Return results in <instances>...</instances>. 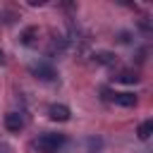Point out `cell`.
Instances as JSON below:
<instances>
[{"instance_id": "cell-1", "label": "cell", "mask_w": 153, "mask_h": 153, "mask_svg": "<svg viewBox=\"0 0 153 153\" xmlns=\"http://www.w3.org/2000/svg\"><path fill=\"white\" fill-rule=\"evenodd\" d=\"M65 143H67V136L60 134V131H45V134H41V136L33 141V146H36L41 153H60Z\"/></svg>"}, {"instance_id": "cell-2", "label": "cell", "mask_w": 153, "mask_h": 153, "mask_svg": "<svg viewBox=\"0 0 153 153\" xmlns=\"http://www.w3.org/2000/svg\"><path fill=\"white\" fill-rule=\"evenodd\" d=\"M29 72H31V76H36L38 81H55V79H57V69H55L48 60L31 62V65H29Z\"/></svg>"}, {"instance_id": "cell-3", "label": "cell", "mask_w": 153, "mask_h": 153, "mask_svg": "<svg viewBox=\"0 0 153 153\" xmlns=\"http://www.w3.org/2000/svg\"><path fill=\"white\" fill-rule=\"evenodd\" d=\"M105 98H110L115 105H122V108H134L136 105V93L131 91H115V93H105Z\"/></svg>"}, {"instance_id": "cell-4", "label": "cell", "mask_w": 153, "mask_h": 153, "mask_svg": "<svg viewBox=\"0 0 153 153\" xmlns=\"http://www.w3.org/2000/svg\"><path fill=\"white\" fill-rule=\"evenodd\" d=\"M48 117H50L53 122H67V120L72 117V112H69L67 105H62V103H53V105L48 108Z\"/></svg>"}, {"instance_id": "cell-5", "label": "cell", "mask_w": 153, "mask_h": 153, "mask_svg": "<svg viewBox=\"0 0 153 153\" xmlns=\"http://www.w3.org/2000/svg\"><path fill=\"white\" fill-rule=\"evenodd\" d=\"M22 127H24V117L19 112H7L5 115V129L7 131L17 134V131H22Z\"/></svg>"}, {"instance_id": "cell-6", "label": "cell", "mask_w": 153, "mask_h": 153, "mask_svg": "<svg viewBox=\"0 0 153 153\" xmlns=\"http://www.w3.org/2000/svg\"><path fill=\"white\" fill-rule=\"evenodd\" d=\"M38 38V26H26L22 33H19V43L22 45H33Z\"/></svg>"}, {"instance_id": "cell-7", "label": "cell", "mask_w": 153, "mask_h": 153, "mask_svg": "<svg viewBox=\"0 0 153 153\" xmlns=\"http://www.w3.org/2000/svg\"><path fill=\"white\" fill-rule=\"evenodd\" d=\"M117 81H122V84H139V74L134 72V69H122V72H117V76H115Z\"/></svg>"}, {"instance_id": "cell-8", "label": "cell", "mask_w": 153, "mask_h": 153, "mask_svg": "<svg viewBox=\"0 0 153 153\" xmlns=\"http://www.w3.org/2000/svg\"><path fill=\"white\" fill-rule=\"evenodd\" d=\"M93 60H96L98 65H115V62H117V57H115L112 53H108V50H98V53H93Z\"/></svg>"}, {"instance_id": "cell-9", "label": "cell", "mask_w": 153, "mask_h": 153, "mask_svg": "<svg viewBox=\"0 0 153 153\" xmlns=\"http://www.w3.org/2000/svg\"><path fill=\"white\" fill-rule=\"evenodd\" d=\"M136 134H139V139H141V141H146V139L153 134V120H143V122L139 124Z\"/></svg>"}, {"instance_id": "cell-10", "label": "cell", "mask_w": 153, "mask_h": 153, "mask_svg": "<svg viewBox=\"0 0 153 153\" xmlns=\"http://www.w3.org/2000/svg\"><path fill=\"white\" fill-rule=\"evenodd\" d=\"M0 153H12L10 143H7V141H2V139H0Z\"/></svg>"}, {"instance_id": "cell-11", "label": "cell", "mask_w": 153, "mask_h": 153, "mask_svg": "<svg viewBox=\"0 0 153 153\" xmlns=\"http://www.w3.org/2000/svg\"><path fill=\"white\" fill-rule=\"evenodd\" d=\"M117 41H120V43H129L131 38H129V33H124V31H122V33H117Z\"/></svg>"}, {"instance_id": "cell-12", "label": "cell", "mask_w": 153, "mask_h": 153, "mask_svg": "<svg viewBox=\"0 0 153 153\" xmlns=\"http://www.w3.org/2000/svg\"><path fill=\"white\" fill-rule=\"evenodd\" d=\"M29 5H31V7H43L45 0H29Z\"/></svg>"}, {"instance_id": "cell-13", "label": "cell", "mask_w": 153, "mask_h": 153, "mask_svg": "<svg viewBox=\"0 0 153 153\" xmlns=\"http://www.w3.org/2000/svg\"><path fill=\"white\" fill-rule=\"evenodd\" d=\"M0 65H5V53L0 50Z\"/></svg>"}]
</instances>
